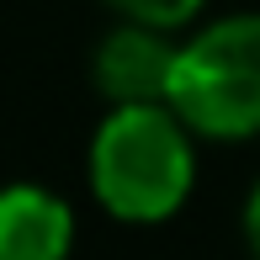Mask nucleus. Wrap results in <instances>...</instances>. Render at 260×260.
<instances>
[{
  "label": "nucleus",
  "mask_w": 260,
  "mask_h": 260,
  "mask_svg": "<svg viewBox=\"0 0 260 260\" xmlns=\"http://www.w3.org/2000/svg\"><path fill=\"white\" fill-rule=\"evenodd\" d=\"M170 106L212 144H244L260 133V11L218 16L181 43Z\"/></svg>",
  "instance_id": "f03ea898"
},
{
  "label": "nucleus",
  "mask_w": 260,
  "mask_h": 260,
  "mask_svg": "<svg viewBox=\"0 0 260 260\" xmlns=\"http://www.w3.org/2000/svg\"><path fill=\"white\" fill-rule=\"evenodd\" d=\"M244 239H250V250L260 255V181H255L250 202H244Z\"/></svg>",
  "instance_id": "423d86ee"
},
{
  "label": "nucleus",
  "mask_w": 260,
  "mask_h": 260,
  "mask_svg": "<svg viewBox=\"0 0 260 260\" xmlns=\"http://www.w3.org/2000/svg\"><path fill=\"white\" fill-rule=\"evenodd\" d=\"M175 32L144 27V21H122L106 32L90 53V80H96L106 106L127 101H170V75H175Z\"/></svg>",
  "instance_id": "7ed1b4c3"
},
{
  "label": "nucleus",
  "mask_w": 260,
  "mask_h": 260,
  "mask_svg": "<svg viewBox=\"0 0 260 260\" xmlns=\"http://www.w3.org/2000/svg\"><path fill=\"white\" fill-rule=\"evenodd\" d=\"M85 175L106 218L138 229L170 223L197 186V133L170 101L106 106L90 133Z\"/></svg>",
  "instance_id": "f257e3e1"
},
{
  "label": "nucleus",
  "mask_w": 260,
  "mask_h": 260,
  "mask_svg": "<svg viewBox=\"0 0 260 260\" xmlns=\"http://www.w3.org/2000/svg\"><path fill=\"white\" fill-rule=\"evenodd\" d=\"M122 21H144V27H165V32H181L202 16L207 0H106Z\"/></svg>",
  "instance_id": "39448f33"
},
{
  "label": "nucleus",
  "mask_w": 260,
  "mask_h": 260,
  "mask_svg": "<svg viewBox=\"0 0 260 260\" xmlns=\"http://www.w3.org/2000/svg\"><path fill=\"white\" fill-rule=\"evenodd\" d=\"M75 244V207L48 186H0V260H64Z\"/></svg>",
  "instance_id": "20e7f679"
}]
</instances>
